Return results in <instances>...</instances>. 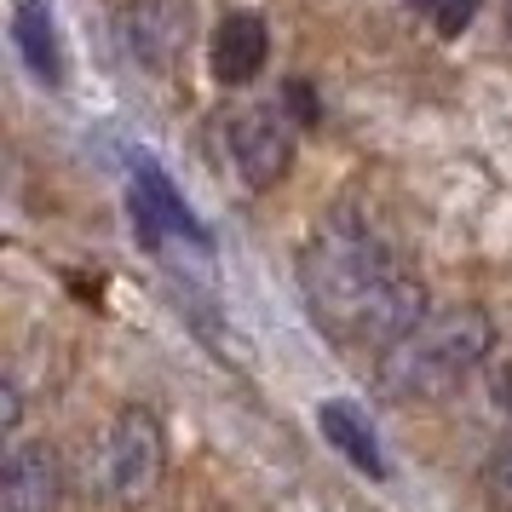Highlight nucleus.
I'll use <instances>...</instances> for the list:
<instances>
[{"label":"nucleus","mask_w":512,"mask_h":512,"mask_svg":"<svg viewBox=\"0 0 512 512\" xmlns=\"http://www.w3.org/2000/svg\"><path fill=\"white\" fill-rule=\"evenodd\" d=\"M507 29H512V0H507Z\"/></svg>","instance_id":"16"},{"label":"nucleus","mask_w":512,"mask_h":512,"mask_svg":"<svg viewBox=\"0 0 512 512\" xmlns=\"http://www.w3.org/2000/svg\"><path fill=\"white\" fill-rule=\"evenodd\" d=\"M495 346V328L478 305H455V311H432L420 328H409L386 363H380V380L392 386L397 397H449L461 392V380L489 357Z\"/></svg>","instance_id":"2"},{"label":"nucleus","mask_w":512,"mask_h":512,"mask_svg":"<svg viewBox=\"0 0 512 512\" xmlns=\"http://www.w3.org/2000/svg\"><path fill=\"white\" fill-rule=\"evenodd\" d=\"M12 41H18V58L29 64L35 81H47V87L64 81V52H58V29H52L47 0H18L12 6Z\"/></svg>","instance_id":"10"},{"label":"nucleus","mask_w":512,"mask_h":512,"mask_svg":"<svg viewBox=\"0 0 512 512\" xmlns=\"http://www.w3.org/2000/svg\"><path fill=\"white\" fill-rule=\"evenodd\" d=\"M231 156L242 167V179L254 190H271L288 179L294 167V121L282 116L277 104H259V110H242L231 121Z\"/></svg>","instance_id":"4"},{"label":"nucleus","mask_w":512,"mask_h":512,"mask_svg":"<svg viewBox=\"0 0 512 512\" xmlns=\"http://www.w3.org/2000/svg\"><path fill=\"white\" fill-rule=\"evenodd\" d=\"M300 282L317 323L340 340L392 351L409 328L426 323V288L386 254V242H374L369 225L351 219L317 225L300 254Z\"/></svg>","instance_id":"1"},{"label":"nucleus","mask_w":512,"mask_h":512,"mask_svg":"<svg viewBox=\"0 0 512 512\" xmlns=\"http://www.w3.org/2000/svg\"><path fill=\"white\" fill-rule=\"evenodd\" d=\"M58 489H64V472H58L52 443H18L6 455V472H0L6 512H52L58 507Z\"/></svg>","instance_id":"7"},{"label":"nucleus","mask_w":512,"mask_h":512,"mask_svg":"<svg viewBox=\"0 0 512 512\" xmlns=\"http://www.w3.org/2000/svg\"><path fill=\"white\" fill-rule=\"evenodd\" d=\"M489 478H495V489H501V495L512 501V443L501 449V455H495V472H489Z\"/></svg>","instance_id":"14"},{"label":"nucleus","mask_w":512,"mask_h":512,"mask_svg":"<svg viewBox=\"0 0 512 512\" xmlns=\"http://www.w3.org/2000/svg\"><path fill=\"white\" fill-rule=\"evenodd\" d=\"M265 52H271V35H265V18L259 12H225L219 29L208 41V64L225 87H242L265 70Z\"/></svg>","instance_id":"8"},{"label":"nucleus","mask_w":512,"mask_h":512,"mask_svg":"<svg viewBox=\"0 0 512 512\" xmlns=\"http://www.w3.org/2000/svg\"><path fill=\"white\" fill-rule=\"evenodd\" d=\"M432 18H438L443 35H461V29L472 24V18H478V0H443V6L432 12Z\"/></svg>","instance_id":"11"},{"label":"nucleus","mask_w":512,"mask_h":512,"mask_svg":"<svg viewBox=\"0 0 512 512\" xmlns=\"http://www.w3.org/2000/svg\"><path fill=\"white\" fill-rule=\"evenodd\" d=\"M288 110H294V116L300 121H317V104H311V81H288Z\"/></svg>","instance_id":"12"},{"label":"nucleus","mask_w":512,"mask_h":512,"mask_svg":"<svg viewBox=\"0 0 512 512\" xmlns=\"http://www.w3.org/2000/svg\"><path fill=\"white\" fill-rule=\"evenodd\" d=\"M127 208H133V231H139V242H150V248L162 242V231L202 242V225H196V213L179 202L173 179H167L156 162H133V190H127Z\"/></svg>","instance_id":"6"},{"label":"nucleus","mask_w":512,"mask_h":512,"mask_svg":"<svg viewBox=\"0 0 512 512\" xmlns=\"http://www.w3.org/2000/svg\"><path fill=\"white\" fill-rule=\"evenodd\" d=\"M121 41H127V58L144 70L179 64V52L190 41V0H127L121 6Z\"/></svg>","instance_id":"5"},{"label":"nucleus","mask_w":512,"mask_h":512,"mask_svg":"<svg viewBox=\"0 0 512 512\" xmlns=\"http://www.w3.org/2000/svg\"><path fill=\"white\" fill-rule=\"evenodd\" d=\"M162 466H167V443H162V426L150 409H127L116 415L110 438H104V484L116 495L121 507H139L156 495L162 484Z\"/></svg>","instance_id":"3"},{"label":"nucleus","mask_w":512,"mask_h":512,"mask_svg":"<svg viewBox=\"0 0 512 512\" xmlns=\"http://www.w3.org/2000/svg\"><path fill=\"white\" fill-rule=\"evenodd\" d=\"M409 6H415V12H438L443 0H409Z\"/></svg>","instance_id":"15"},{"label":"nucleus","mask_w":512,"mask_h":512,"mask_svg":"<svg viewBox=\"0 0 512 512\" xmlns=\"http://www.w3.org/2000/svg\"><path fill=\"white\" fill-rule=\"evenodd\" d=\"M18 415H24V409H18V386L6 380V392H0V426H6V432H18Z\"/></svg>","instance_id":"13"},{"label":"nucleus","mask_w":512,"mask_h":512,"mask_svg":"<svg viewBox=\"0 0 512 512\" xmlns=\"http://www.w3.org/2000/svg\"><path fill=\"white\" fill-rule=\"evenodd\" d=\"M317 432L334 443V455H346L357 472H369V478H386V455H380V438H374L369 415L346 403V397H328L317 403Z\"/></svg>","instance_id":"9"}]
</instances>
